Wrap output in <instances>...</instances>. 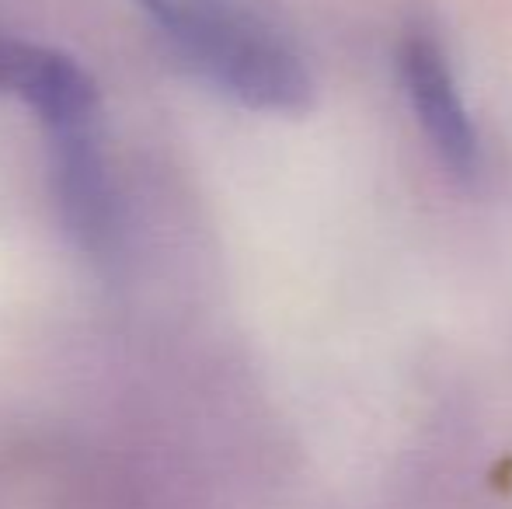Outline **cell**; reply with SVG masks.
<instances>
[{"label": "cell", "mask_w": 512, "mask_h": 509, "mask_svg": "<svg viewBox=\"0 0 512 509\" xmlns=\"http://www.w3.org/2000/svg\"><path fill=\"white\" fill-rule=\"evenodd\" d=\"M182 63L244 109L297 116L314 102L304 60L244 11Z\"/></svg>", "instance_id": "6da1fadb"}, {"label": "cell", "mask_w": 512, "mask_h": 509, "mask_svg": "<svg viewBox=\"0 0 512 509\" xmlns=\"http://www.w3.org/2000/svg\"><path fill=\"white\" fill-rule=\"evenodd\" d=\"M53 196L70 241L84 255L105 258L115 248L119 213L102 150V119L46 129Z\"/></svg>", "instance_id": "7a4b0ae2"}, {"label": "cell", "mask_w": 512, "mask_h": 509, "mask_svg": "<svg viewBox=\"0 0 512 509\" xmlns=\"http://www.w3.org/2000/svg\"><path fill=\"white\" fill-rule=\"evenodd\" d=\"M398 70L432 154L453 178H474L481 168V140L439 39L418 28L405 32L398 46Z\"/></svg>", "instance_id": "3957f363"}, {"label": "cell", "mask_w": 512, "mask_h": 509, "mask_svg": "<svg viewBox=\"0 0 512 509\" xmlns=\"http://www.w3.org/2000/svg\"><path fill=\"white\" fill-rule=\"evenodd\" d=\"M0 95L39 112L42 126H70L102 119L95 77L60 49L0 32Z\"/></svg>", "instance_id": "277c9868"}, {"label": "cell", "mask_w": 512, "mask_h": 509, "mask_svg": "<svg viewBox=\"0 0 512 509\" xmlns=\"http://www.w3.org/2000/svg\"><path fill=\"white\" fill-rule=\"evenodd\" d=\"M136 4L157 21V28L168 35L178 56L203 46L241 14L230 0H136Z\"/></svg>", "instance_id": "5b68a950"}]
</instances>
